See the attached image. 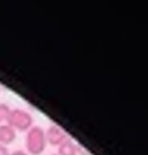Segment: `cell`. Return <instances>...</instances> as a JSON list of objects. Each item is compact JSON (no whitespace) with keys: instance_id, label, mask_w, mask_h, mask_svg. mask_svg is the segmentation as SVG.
I'll return each instance as SVG.
<instances>
[{"instance_id":"obj_2","label":"cell","mask_w":148,"mask_h":155,"mask_svg":"<svg viewBox=\"0 0 148 155\" xmlns=\"http://www.w3.org/2000/svg\"><path fill=\"white\" fill-rule=\"evenodd\" d=\"M8 114H10V108L7 104L5 103H0V125L5 121H7V117H8Z\"/></svg>"},{"instance_id":"obj_3","label":"cell","mask_w":148,"mask_h":155,"mask_svg":"<svg viewBox=\"0 0 148 155\" xmlns=\"http://www.w3.org/2000/svg\"><path fill=\"white\" fill-rule=\"evenodd\" d=\"M0 155H10L7 148L5 145H1V144H0Z\"/></svg>"},{"instance_id":"obj_1","label":"cell","mask_w":148,"mask_h":155,"mask_svg":"<svg viewBox=\"0 0 148 155\" xmlns=\"http://www.w3.org/2000/svg\"><path fill=\"white\" fill-rule=\"evenodd\" d=\"M15 139V128H12L8 124L0 125V144L6 145L10 144Z\"/></svg>"},{"instance_id":"obj_4","label":"cell","mask_w":148,"mask_h":155,"mask_svg":"<svg viewBox=\"0 0 148 155\" xmlns=\"http://www.w3.org/2000/svg\"><path fill=\"white\" fill-rule=\"evenodd\" d=\"M10 155H23V153H21V151H15V153H12V154H10Z\"/></svg>"}]
</instances>
